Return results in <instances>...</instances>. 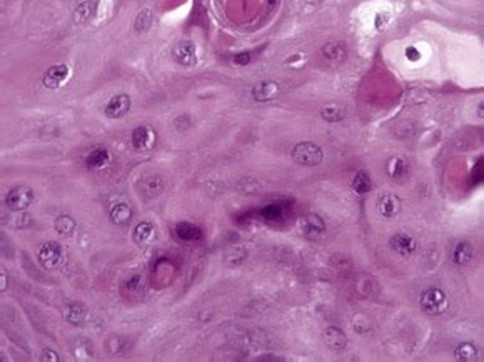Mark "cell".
<instances>
[{
    "mask_svg": "<svg viewBox=\"0 0 484 362\" xmlns=\"http://www.w3.org/2000/svg\"><path fill=\"white\" fill-rule=\"evenodd\" d=\"M292 161L299 166L304 167H314L319 166L324 161V152L322 149L314 142H299L292 147L291 151Z\"/></svg>",
    "mask_w": 484,
    "mask_h": 362,
    "instance_id": "obj_1",
    "label": "cell"
},
{
    "mask_svg": "<svg viewBox=\"0 0 484 362\" xmlns=\"http://www.w3.org/2000/svg\"><path fill=\"white\" fill-rule=\"evenodd\" d=\"M419 306L429 316H439V314L446 312L449 301L444 291L438 289V287H431V289L424 291L421 297H419Z\"/></svg>",
    "mask_w": 484,
    "mask_h": 362,
    "instance_id": "obj_2",
    "label": "cell"
},
{
    "mask_svg": "<svg viewBox=\"0 0 484 362\" xmlns=\"http://www.w3.org/2000/svg\"><path fill=\"white\" fill-rule=\"evenodd\" d=\"M37 260L45 270H54L63 260V249L58 242H45L42 244L39 252H37Z\"/></svg>",
    "mask_w": 484,
    "mask_h": 362,
    "instance_id": "obj_3",
    "label": "cell"
},
{
    "mask_svg": "<svg viewBox=\"0 0 484 362\" xmlns=\"http://www.w3.org/2000/svg\"><path fill=\"white\" fill-rule=\"evenodd\" d=\"M34 190L27 185H17V187L10 189L7 195H5V204L10 210L19 212L25 210L27 207L34 202Z\"/></svg>",
    "mask_w": 484,
    "mask_h": 362,
    "instance_id": "obj_4",
    "label": "cell"
},
{
    "mask_svg": "<svg viewBox=\"0 0 484 362\" xmlns=\"http://www.w3.org/2000/svg\"><path fill=\"white\" fill-rule=\"evenodd\" d=\"M172 58L182 67H194L197 63V50L189 40L177 42L172 49Z\"/></svg>",
    "mask_w": 484,
    "mask_h": 362,
    "instance_id": "obj_5",
    "label": "cell"
},
{
    "mask_svg": "<svg viewBox=\"0 0 484 362\" xmlns=\"http://www.w3.org/2000/svg\"><path fill=\"white\" fill-rule=\"evenodd\" d=\"M130 140H132V147H134L135 151L144 152V151H149V149H154V146H156L157 142V134L156 130H154V127L141 125L132 132Z\"/></svg>",
    "mask_w": 484,
    "mask_h": 362,
    "instance_id": "obj_6",
    "label": "cell"
},
{
    "mask_svg": "<svg viewBox=\"0 0 484 362\" xmlns=\"http://www.w3.org/2000/svg\"><path fill=\"white\" fill-rule=\"evenodd\" d=\"M68 76H71V68H68L67 63H57V65H52L47 68L42 82H44L47 89L55 90V89H60L62 85L67 82Z\"/></svg>",
    "mask_w": 484,
    "mask_h": 362,
    "instance_id": "obj_7",
    "label": "cell"
},
{
    "mask_svg": "<svg viewBox=\"0 0 484 362\" xmlns=\"http://www.w3.org/2000/svg\"><path fill=\"white\" fill-rule=\"evenodd\" d=\"M302 234L311 239V241H319L324 232H326V222L322 221V217H319L317 214H307L301 219L299 222Z\"/></svg>",
    "mask_w": 484,
    "mask_h": 362,
    "instance_id": "obj_8",
    "label": "cell"
},
{
    "mask_svg": "<svg viewBox=\"0 0 484 362\" xmlns=\"http://www.w3.org/2000/svg\"><path fill=\"white\" fill-rule=\"evenodd\" d=\"M389 246L392 249V252H396L397 255H401V257H409V255H412L414 252H416L418 242L411 234L399 232V234H396V236L391 237Z\"/></svg>",
    "mask_w": 484,
    "mask_h": 362,
    "instance_id": "obj_9",
    "label": "cell"
},
{
    "mask_svg": "<svg viewBox=\"0 0 484 362\" xmlns=\"http://www.w3.org/2000/svg\"><path fill=\"white\" fill-rule=\"evenodd\" d=\"M132 107V100L127 94H117L114 95L112 99L109 100V104L105 105V110L104 114L105 117H109V119H120V117H124L127 112L130 110Z\"/></svg>",
    "mask_w": 484,
    "mask_h": 362,
    "instance_id": "obj_10",
    "label": "cell"
},
{
    "mask_svg": "<svg viewBox=\"0 0 484 362\" xmlns=\"http://www.w3.org/2000/svg\"><path fill=\"white\" fill-rule=\"evenodd\" d=\"M401 210V200L394 194H384L377 200V212L384 219H394Z\"/></svg>",
    "mask_w": 484,
    "mask_h": 362,
    "instance_id": "obj_11",
    "label": "cell"
},
{
    "mask_svg": "<svg viewBox=\"0 0 484 362\" xmlns=\"http://www.w3.org/2000/svg\"><path fill=\"white\" fill-rule=\"evenodd\" d=\"M279 92H281L279 84L272 82V81L259 82L257 85H254L252 87V97H254V100H257V102H267V100H272L278 97Z\"/></svg>",
    "mask_w": 484,
    "mask_h": 362,
    "instance_id": "obj_12",
    "label": "cell"
},
{
    "mask_svg": "<svg viewBox=\"0 0 484 362\" xmlns=\"http://www.w3.org/2000/svg\"><path fill=\"white\" fill-rule=\"evenodd\" d=\"M387 175L394 182H404L409 177V164L402 157H392L387 164Z\"/></svg>",
    "mask_w": 484,
    "mask_h": 362,
    "instance_id": "obj_13",
    "label": "cell"
},
{
    "mask_svg": "<svg viewBox=\"0 0 484 362\" xmlns=\"http://www.w3.org/2000/svg\"><path fill=\"white\" fill-rule=\"evenodd\" d=\"M87 316V309L81 302H72V304H67L63 309V317L68 324L72 326H81V324L86 321Z\"/></svg>",
    "mask_w": 484,
    "mask_h": 362,
    "instance_id": "obj_14",
    "label": "cell"
},
{
    "mask_svg": "<svg viewBox=\"0 0 484 362\" xmlns=\"http://www.w3.org/2000/svg\"><path fill=\"white\" fill-rule=\"evenodd\" d=\"M472 257H474V249H472L469 242H459L451 252V260L456 265H461V267L469 264Z\"/></svg>",
    "mask_w": 484,
    "mask_h": 362,
    "instance_id": "obj_15",
    "label": "cell"
},
{
    "mask_svg": "<svg viewBox=\"0 0 484 362\" xmlns=\"http://www.w3.org/2000/svg\"><path fill=\"white\" fill-rule=\"evenodd\" d=\"M324 342L327 347L341 350L348 345V335H345L339 327H327L324 332Z\"/></svg>",
    "mask_w": 484,
    "mask_h": 362,
    "instance_id": "obj_16",
    "label": "cell"
},
{
    "mask_svg": "<svg viewBox=\"0 0 484 362\" xmlns=\"http://www.w3.org/2000/svg\"><path fill=\"white\" fill-rule=\"evenodd\" d=\"M110 161V154L107 149L104 147H99V149H94L92 152L89 154L87 159H86V164L90 170H100L104 169L105 166L109 164Z\"/></svg>",
    "mask_w": 484,
    "mask_h": 362,
    "instance_id": "obj_17",
    "label": "cell"
},
{
    "mask_svg": "<svg viewBox=\"0 0 484 362\" xmlns=\"http://www.w3.org/2000/svg\"><path fill=\"white\" fill-rule=\"evenodd\" d=\"M175 236L179 239H182V241H199L202 237V231L195 226V224H190V222H180L175 226Z\"/></svg>",
    "mask_w": 484,
    "mask_h": 362,
    "instance_id": "obj_18",
    "label": "cell"
},
{
    "mask_svg": "<svg viewBox=\"0 0 484 362\" xmlns=\"http://www.w3.org/2000/svg\"><path fill=\"white\" fill-rule=\"evenodd\" d=\"M110 219H112L115 226H125V224H129V221L132 219V209L129 207V204H125V202L115 204L112 207V210H110Z\"/></svg>",
    "mask_w": 484,
    "mask_h": 362,
    "instance_id": "obj_19",
    "label": "cell"
},
{
    "mask_svg": "<svg viewBox=\"0 0 484 362\" xmlns=\"http://www.w3.org/2000/svg\"><path fill=\"white\" fill-rule=\"evenodd\" d=\"M322 55L326 57L329 62L339 63L345 58V49L339 42H329V44L322 47Z\"/></svg>",
    "mask_w": 484,
    "mask_h": 362,
    "instance_id": "obj_20",
    "label": "cell"
},
{
    "mask_svg": "<svg viewBox=\"0 0 484 362\" xmlns=\"http://www.w3.org/2000/svg\"><path fill=\"white\" fill-rule=\"evenodd\" d=\"M154 237V226L151 222H139L134 229V232H132V239L144 246V244L151 242V239Z\"/></svg>",
    "mask_w": 484,
    "mask_h": 362,
    "instance_id": "obj_21",
    "label": "cell"
},
{
    "mask_svg": "<svg viewBox=\"0 0 484 362\" xmlns=\"http://www.w3.org/2000/svg\"><path fill=\"white\" fill-rule=\"evenodd\" d=\"M345 114H348V110H345V107L341 104H327L326 107L321 110L322 119L327 122H341L345 117Z\"/></svg>",
    "mask_w": 484,
    "mask_h": 362,
    "instance_id": "obj_22",
    "label": "cell"
},
{
    "mask_svg": "<svg viewBox=\"0 0 484 362\" xmlns=\"http://www.w3.org/2000/svg\"><path fill=\"white\" fill-rule=\"evenodd\" d=\"M454 357L461 362H469L477 359V347L472 342H461L454 350Z\"/></svg>",
    "mask_w": 484,
    "mask_h": 362,
    "instance_id": "obj_23",
    "label": "cell"
},
{
    "mask_svg": "<svg viewBox=\"0 0 484 362\" xmlns=\"http://www.w3.org/2000/svg\"><path fill=\"white\" fill-rule=\"evenodd\" d=\"M54 227H55V231L60 234V236H72V232L76 231V221H74L71 215L60 214V215L55 217Z\"/></svg>",
    "mask_w": 484,
    "mask_h": 362,
    "instance_id": "obj_24",
    "label": "cell"
},
{
    "mask_svg": "<svg viewBox=\"0 0 484 362\" xmlns=\"http://www.w3.org/2000/svg\"><path fill=\"white\" fill-rule=\"evenodd\" d=\"M94 9H95V4L92 0H87V2H82L79 7L76 9V12H74V20H76V24H86L87 20L92 17L94 14Z\"/></svg>",
    "mask_w": 484,
    "mask_h": 362,
    "instance_id": "obj_25",
    "label": "cell"
},
{
    "mask_svg": "<svg viewBox=\"0 0 484 362\" xmlns=\"http://www.w3.org/2000/svg\"><path fill=\"white\" fill-rule=\"evenodd\" d=\"M353 189H354L356 194H361V195L368 194L369 190L372 189V182H371L369 175L366 172H363V170L356 174L354 179H353Z\"/></svg>",
    "mask_w": 484,
    "mask_h": 362,
    "instance_id": "obj_26",
    "label": "cell"
},
{
    "mask_svg": "<svg viewBox=\"0 0 484 362\" xmlns=\"http://www.w3.org/2000/svg\"><path fill=\"white\" fill-rule=\"evenodd\" d=\"M151 24H152V12L149 9H146L135 17L134 29H135V32L142 34V32H147L149 29H151Z\"/></svg>",
    "mask_w": 484,
    "mask_h": 362,
    "instance_id": "obj_27",
    "label": "cell"
},
{
    "mask_svg": "<svg viewBox=\"0 0 484 362\" xmlns=\"http://www.w3.org/2000/svg\"><path fill=\"white\" fill-rule=\"evenodd\" d=\"M144 190H146V195H149V197L161 194L162 190H164V180H162L161 177L149 179L147 182H146V187H144Z\"/></svg>",
    "mask_w": 484,
    "mask_h": 362,
    "instance_id": "obj_28",
    "label": "cell"
},
{
    "mask_svg": "<svg viewBox=\"0 0 484 362\" xmlns=\"http://www.w3.org/2000/svg\"><path fill=\"white\" fill-rule=\"evenodd\" d=\"M232 62L236 63V65H247V63L251 62V54H249V52H241V54H237L232 58Z\"/></svg>",
    "mask_w": 484,
    "mask_h": 362,
    "instance_id": "obj_29",
    "label": "cell"
},
{
    "mask_svg": "<svg viewBox=\"0 0 484 362\" xmlns=\"http://www.w3.org/2000/svg\"><path fill=\"white\" fill-rule=\"evenodd\" d=\"M40 359H42V360H47V362H57V360H58V355H57V352H54L52 349H45L44 352L40 354Z\"/></svg>",
    "mask_w": 484,
    "mask_h": 362,
    "instance_id": "obj_30",
    "label": "cell"
},
{
    "mask_svg": "<svg viewBox=\"0 0 484 362\" xmlns=\"http://www.w3.org/2000/svg\"><path fill=\"white\" fill-rule=\"evenodd\" d=\"M406 57L409 58V60H419L421 54H419V50L414 49V47H407V49H406Z\"/></svg>",
    "mask_w": 484,
    "mask_h": 362,
    "instance_id": "obj_31",
    "label": "cell"
},
{
    "mask_svg": "<svg viewBox=\"0 0 484 362\" xmlns=\"http://www.w3.org/2000/svg\"><path fill=\"white\" fill-rule=\"evenodd\" d=\"M264 212H270V215H267V219H275V217H279V207H275V205H270L267 207Z\"/></svg>",
    "mask_w": 484,
    "mask_h": 362,
    "instance_id": "obj_32",
    "label": "cell"
},
{
    "mask_svg": "<svg viewBox=\"0 0 484 362\" xmlns=\"http://www.w3.org/2000/svg\"><path fill=\"white\" fill-rule=\"evenodd\" d=\"M0 279H2V285H0V287H2V291H5V289H7V275H5V272L0 275Z\"/></svg>",
    "mask_w": 484,
    "mask_h": 362,
    "instance_id": "obj_33",
    "label": "cell"
}]
</instances>
